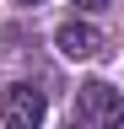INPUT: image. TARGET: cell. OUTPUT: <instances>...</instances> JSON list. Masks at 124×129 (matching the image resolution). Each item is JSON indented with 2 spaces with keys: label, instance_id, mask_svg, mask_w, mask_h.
<instances>
[{
  "label": "cell",
  "instance_id": "1",
  "mask_svg": "<svg viewBox=\"0 0 124 129\" xmlns=\"http://www.w3.org/2000/svg\"><path fill=\"white\" fill-rule=\"evenodd\" d=\"M70 129H124V102L108 81H81L76 86V124Z\"/></svg>",
  "mask_w": 124,
  "mask_h": 129
},
{
  "label": "cell",
  "instance_id": "2",
  "mask_svg": "<svg viewBox=\"0 0 124 129\" xmlns=\"http://www.w3.org/2000/svg\"><path fill=\"white\" fill-rule=\"evenodd\" d=\"M43 118H49V97L33 81H11L0 91V124L6 129H43Z\"/></svg>",
  "mask_w": 124,
  "mask_h": 129
},
{
  "label": "cell",
  "instance_id": "3",
  "mask_svg": "<svg viewBox=\"0 0 124 129\" xmlns=\"http://www.w3.org/2000/svg\"><path fill=\"white\" fill-rule=\"evenodd\" d=\"M54 48H59L65 59H92V54L103 48V32L92 27V22H59V27H54Z\"/></svg>",
  "mask_w": 124,
  "mask_h": 129
},
{
  "label": "cell",
  "instance_id": "4",
  "mask_svg": "<svg viewBox=\"0 0 124 129\" xmlns=\"http://www.w3.org/2000/svg\"><path fill=\"white\" fill-rule=\"evenodd\" d=\"M76 6H108V0H76Z\"/></svg>",
  "mask_w": 124,
  "mask_h": 129
},
{
  "label": "cell",
  "instance_id": "5",
  "mask_svg": "<svg viewBox=\"0 0 124 129\" xmlns=\"http://www.w3.org/2000/svg\"><path fill=\"white\" fill-rule=\"evenodd\" d=\"M16 6H43V0H16Z\"/></svg>",
  "mask_w": 124,
  "mask_h": 129
}]
</instances>
